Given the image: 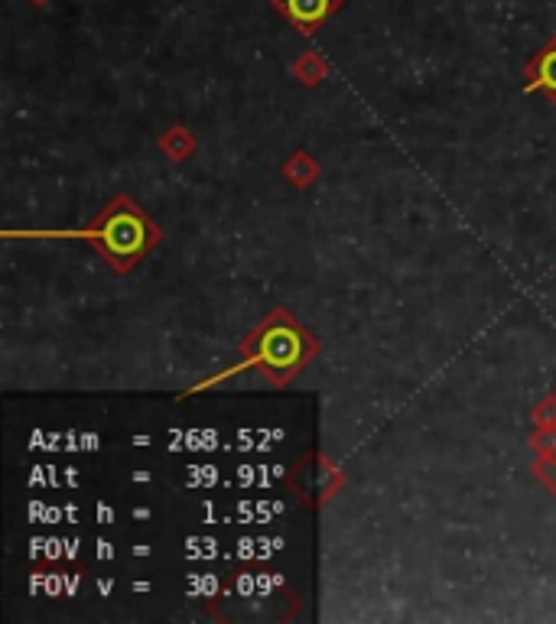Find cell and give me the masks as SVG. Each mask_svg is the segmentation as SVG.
I'll use <instances>...</instances> for the list:
<instances>
[{"instance_id":"6da1fadb","label":"cell","mask_w":556,"mask_h":624,"mask_svg":"<svg viewBox=\"0 0 556 624\" xmlns=\"http://www.w3.org/2000/svg\"><path fill=\"white\" fill-rule=\"evenodd\" d=\"M59 238H82L105 257V264L118 273L134 270L160 241V228L153 225L150 215L134 199L118 195L111 199L95 221L82 231H62Z\"/></svg>"},{"instance_id":"7a4b0ae2","label":"cell","mask_w":556,"mask_h":624,"mask_svg":"<svg viewBox=\"0 0 556 624\" xmlns=\"http://www.w3.org/2000/svg\"><path fill=\"white\" fill-rule=\"evenodd\" d=\"M316 351H319L316 338L309 335L287 309H274L248 338H244V358L228 374L257 368L261 374H267L270 384L283 387L313 361Z\"/></svg>"},{"instance_id":"3957f363","label":"cell","mask_w":556,"mask_h":624,"mask_svg":"<svg viewBox=\"0 0 556 624\" xmlns=\"http://www.w3.org/2000/svg\"><path fill=\"white\" fill-rule=\"evenodd\" d=\"M274 7L300 33H316L332 13L342 10V0H274Z\"/></svg>"},{"instance_id":"277c9868","label":"cell","mask_w":556,"mask_h":624,"mask_svg":"<svg viewBox=\"0 0 556 624\" xmlns=\"http://www.w3.org/2000/svg\"><path fill=\"white\" fill-rule=\"evenodd\" d=\"M524 75H527L524 91H543L556 104V36L527 62Z\"/></svg>"},{"instance_id":"5b68a950","label":"cell","mask_w":556,"mask_h":624,"mask_svg":"<svg viewBox=\"0 0 556 624\" xmlns=\"http://www.w3.org/2000/svg\"><path fill=\"white\" fill-rule=\"evenodd\" d=\"M534 449H537V465L534 472L537 478L547 485L553 494H556V429H547V433H537L534 436Z\"/></svg>"}]
</instances>
